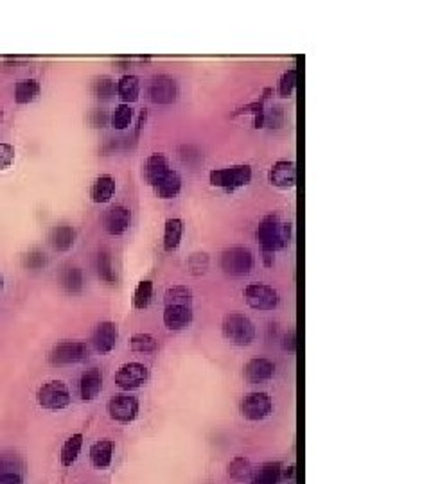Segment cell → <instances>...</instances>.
<instances>
[{"instance_id":"1","label":"cell","mask_w":431,"mask_h":484,"mask_svg":"<svg viewBox=\"0 0 431 484\" xmlns=\"http://www.w3.org/2000/svg\"><path fill=\"white\" fill-rule=\"evenodd\" d=\"M164 323L169 330L180 332L193 323V292L185 285H173L164 294Z\"/></svg>"},{"instance_id":"2","label":"cell","mask_w":431,"mask_h":484,"mask_svg":"<svg viewBox=\"0 0 431 484\" xmlns=\"http://www.w3.org/2000/svg\"><path fill=\"white\" fill-rule=\"evenodd\" d=\"M255 238L261 244L262 253H275L279 250H284L291 241V224L282 221L279 215L269 214L259 223Z\"/></svg>"},{"instance_id":"3","label":"cell","mask_w":431,"mask_h":484,"mask_svg":"<svg viewBox=\"0 0 431 484\" xmlns=\"http://www.w3.org/2000/svg\"><path fill=\"white\" fill-rule=\"evenodd\" d=\"M212 187L223 188L225 192H235L237 188L245 187L252 180V167L247 163H239V166L223 167V169H212L208 173Z\"/></svg>"},{"instance_id":"4","label":"cell","mask_w":431,"mask_h":484,"mask_svg":"<svg viewBox=\"0 0 431 484\" xmlns=\"http://www.w3.org/2000/svg\"><path fill=\"white\" fill-rule=\"evenodd\" d=\"M221 330H223L225 339L237 346H247L254 341L255 327L250 318L239 312H230L223 318L221 323Z\"/></svg>"},{"instance_id":"5","label":"cell","mask_w":431,"mask_h":484,"mask_svg":"<svg viewBox=\"0 0 431 484\" xmlns=\"http://www.w3.org/2000/svg\"><path fill=\"white\" fill-rule=\"evenodd\" d=\"M38 405L47 411H60L70 405V391L62 381H49L40 386L36 393Z\"/></svg>"},{"instance_id":"6","label":"cell","mask_w":431,"mask_h":484,"mask_svg":"<svg viewBox=\"0 0 431 484\" xmlns=\"http://www.w3.org/2000/svg\"><path fill=\"white\" fill-rule=\"evenodd\" d=\"M220 265L230 277H245L254 265V255L245 246H232L221 253Z\"/></svg>"},{"instance_id":"7","label":"cell","mask_w":431,"mask_h":484,"mask_svg":"<svg viewBox=\"0 0 431 484\" xmlns=\"http://www.w3.org/2000/svg\"><path fill=\"white\" fill-rule=\"evenodd\" d=\"M89 359V346L81 341H62L54 345L49 354L50 364L54 366H70Z\"/></svg>"},{"instance_id":"8","label":"cell","mask_w":431,"mask_h":484,"mask_svg":"<svg viewBox=\"0 0 431 484\" xmlns=\"http://www.w3.org/2000/svg\"><path fill=\"white\" fill-rule=\"evenodd\" d=\"M245 300L257 311H274L281 304V296L268 284H250L245 289Z\"/></svg>"},{"instance_id":"9","label":"cell","mask_w":431,"mask_h":484,"mask_svg":"<svg viewBox=\"0 0 431 484\" xmlns=\"http://www.w3.org/2000/svg\"><path fill=\"white\" fill-rule=\"evenodd\" d=\"M274 409V402L268 393H248L241 402V413L242 416L250 422H261V420L268 418Z\"/></svg>"},{"instance_id":"10","label":"cell","mask_w":431,"mask_h":484,"mask_svg":"<svg viewBox=\"0 0 431 484\" xmlns=\"http://www.w3.org/2000/svg\"><path fill=\"white\" fill-rule=\"evenodd\" d=\"M150 379V369L142 362H126L116 373V384L124 391L137 389L146 384Z\"/></svg>"},{"instance_id":"11","label":"cell","mask_w":431,"mask_h":484,"mask_svg":"<svg viewBox=\"0 0 431 484\" xmlns=\"http://www.w3.org/2000/svg\"><path fill=\"white\" fill-rule=\"evenodd\" d=\"M139 400L131 395H116L108 402V415L119 423H131L139 416Z\"/></svg>"},{"instance_id":"12","label":"cell","mask_w":431,"mask_h":484,"mask_svg":"<svg viewBox=\"0 0 431 484\" xmlns=\"http://www.w3.org/2000/svg\"><path fill=\"white\" fill-rule=\"evenodd\" d=\"M131 224V212L124 204H113L108 208L103 215V226L106 234L119 237V235L126 234V230Z\"/></svg>"},{"instance_id":"13","label":"cell","mask_w":431,"mask_h":484,"mask_svg":"<svg viewBox=\"0 0 431 484\" xmlns=\"http://www.w3.org/2000/svg\"><path fill=\"white\" fill-rule=\"evenodd\" d=\"M150 97L157 104H171L178 97V85L174 77L160 74L155 76L150 83Z\"/></svg>"},{"instance_id":"14","label":"cell","mask_w":431,"mask_h":484,"mask_svg":"<svg viewBox=\"0 0 431 484\" xmlns=\"http://www.w3.org/2000/svg\"><path fill=\"white\" fill-rule=\"evenodd\" d=\"M119 339V328L113 321H101L92 334V345L99 354H110Z\"/></svg>"},{"instance_id":"15","label":"cell","mask_w":431,"mask_h":484,"mask_svg":"<svg viewBox=\"0 0 431 484\" xmlns=\"http://www.w3.org/2000/svg\"><path fill=\"white\" fill-rule=\"evenodd\" d=\"M296 166L291 160H277L269 169V183L279 188L295 187Z\"/></svg>"},{"instance_id":"16","label":"cell","mask_w":431,"mask_h":484,"mask_svg":"<svg viewBox=\"0 0 431 484\" xmlns=\"http://www.w3.org/2000/svg\"><path fill=\"white\" fill-rule=\"evenodd\" d=\"M275 373V366L274 362L268 361V359H250L245 366V376L247 381L252 382V384H261V382L269 381Z\"/></svg>"},{"instance_id":"17","label":"cell","mask_w":431,"mask_h":484,"mask_svg":"<svg viewBox=\"0 0 431 484\" xmlns=\"http://www.w3.org/2000/svg\"><path fill=\"white\" fill-rule=\"evenodd\" d=\"M103 389V373L99 368L86 369L79 379V396L81 400L90 402L96 398Z\"/></svg>"},{"instance_id":"18","label":"cell","mask_w":431,"mask_h":484,"mask_svg":"<svg viewBox=\"0 0 431 484\" xmlns=\"http://www.w3.org/2000/svg\"><path fill=\"white\" fill-rule=\"evenodd\" d=\"M169 171H171V167H169V161H167L166 154L153 153L147 156L146 166H144V174H146V180L151 187H155V185H157L162 178L166 176Z\"/></svg>"},{"instance_id":"19","label":"cell","mask_w":431,"mask_h":484,"mask_svg":"<svg viewBox=\"0 0 431 484\" xmlns=\"http://www.w3.org/2000/svg\"><path fill=\"white\" fill-rule=\"evenodd\" d=\"M116 194V180L110 174H101L94 180L92 188H90V197L94 203H108Z\"/></svg>"},{"instance_id":"20","label":"cell","mask_w":431,"mask_h":484,"mask_svg":"<svg viewBox=\"0 0 431 484\" xmlns=\"http://www.w3.org/2000/svg\"><path fill=\"white\" fill-rule=\"evenodd\" d=\"M112 459H113L112 439L104 438L94 443L92 449H90V461H92V465L96 466V468H99V470L108 468V466L112 465Z\"/></svg>"},{"instance_id":"21","label":"cell","mask_w":431,"mask_h":484,"mask_svg":"<svg viewBox=\"0 0 431 484\" xmlns=\"http://www.w3.org/2000/svg\"><path fill=\"white\" fill-rule=\"evenodd\" d=\"M50 246L58 251H69L76 242V230L69 224H58L49 234Z\"/></svg>"},{"instance_id":"22","label":"cell","mask_w":431,"mask_h":484,"mask_svg":"<svg viewBox=\"0 0 431 484\" xmlns=\"http://www.w3.org/2000/svg\"><path fill=\"white\" fill-rule=\"evenodd\" d=\"M42 93V86H40L38 79H33V77H26V79H20L15 85V100L18 104H29L33 100H36Z\"/></svg>"},{"instance_id":"23","label":"cell","mask_w":431,"mask_h":484,"mask_svg":"<svg viewBox=\"0 0 431 484\" xmlns=\"http://www.w3.org/2000/svg\"><path fill=\"white\" fill-rule=\"evenodd\" d=\"M155 192L162 200H171V197L178 196L181 190V176L177 171L171 169L166 176L162 178L157 185H155Z\"/></svg>"},{"instance_id":"24","label":"cell","mask_w":431,"mask_h":484,"mask_svg":"<svg viewBox=\"0 0 431 484\" xmlns=\"http://www.w3.org/2000/svg\"><path fill=\"white\" fill-rule=\"evenodd\" d=\"M117 93L124 104H131L139 99L140 93V81L139 77L133 74H124L119 81H117Z\"/></svg>"},{"instance_id":"25","label":"cell","mask_w":431,"mask_h":484,"mask_svg":"<svg viewBox=\"0 0 431 484\" xmlns=\"http://www.w3.org/2000/svg\"><path fill=\"white\" fill-rule=\"evenodd\" d=\"M184 235V221L178 217H171L166 221V228H164V250L174 251L178 250Z\"/></svg>"},{"instance_id":"26","label":"cell","mask_w":431,"mask_h":484,"mask_svg":"<svg viewBox=\"0 0 431 484\" xmlns=\"http://www.w3.org/2000/svg\"><path fill=\"white\" fill-rule=\"evenodd\" d=\"M81 446H83V434H72L62 446V465L63 466H72L76 463L77 456L81 452Z\"/></svg>"},{"instance_id":"27","label":"cell","mask_w":431,"mask_h":484,"mask_svg":"<svg viewBox=\"0 0 431 484\" xmlns=\"http://www.w3.org/2000/svg\"><path fill=\"white\" fill-rule=\"evenodd\" d=\"M60 278H62L63 289L72 292V294L81 292V289H83V273H81V269L76 267V265H67V267H63L62 277Z\"/></svg>"},{"instance_id":"28","label":"cell","mask_w":431,"mask_h":484,"mask_svg":"<svg viewBox=\"0 0 431 484\" xmlns=\"http://www.w3.org/2000/svg\"><path fill=\"white\" fill-rule=\"evenodd\" d=\"M228 476L234 480H237V483H245V480H248L252 477V463L242 456L234 457L228 463Z\"/></svg>"},{"instance_id":"29","label":"cell","mask_w":431,"mask_h":484,"mask_svg":"<svg viewBox=\"0 0 431 484\" xmlns=\"http://www.w3.org/2000/svg\"><path fill=\"white\" fill-rule=\"evenodd\" d=\"M97 273H99L101 280L106 282V284H116L117 282V273L116 269H113L112 257L106 251H101L97 255Z\"/></svg>"},{"instance_id":"30","label":"cell","mask_w":431,"mask_h":484,"mask_svg":"<svg viewBox=\"0 0 431 484\" xmlns=\"http://www.w3.org/2000/svg\"><path fill=\"white\" fill-rule=\"evenodd\" d=\"M151 300H153V284L150 280L139 282L133 292V307L144 311V309L150 307Z\"/></svg>"},{"instance_id":"31","label":"cell","mask_w":431,"mask_h":484,"mask_svg":"<svg viewBox=\"0 0 431 484\" xmlns=\"http://www.w3.org/2000/svg\"><path fill=\"white\" fill-rule=\"evenodd\" d=\"M130 348L140 354H153L158 350V341L151 334H135L130 339Z\"/></svg>"},{"instance_id":"32","label":"cell","mask_w":431,"mask_h":484,"mask_svg":"<svg viewBox=\"0 0 431 484\" xmlns=\"http://www.w3.org/2000/svg\"><path fill=\"white\" fill-rule=\"evenodd\" d=\"M92 92L96 93V97H101V99L113 97L117 92L116 79H112L110 76L96 77V79H94V83H92Z\"/></svg>"},{"instance_id":"33","label":"cell","mask_w":431,"mask_h":484,"mask_svg":"<svg viewBox=\"0 0 431 484\" xmlns=\"http://www.w3.org/2000/svg\"><path fill=\"white\" fill-rule=\"evenodd\" d=\"M255 479L261 484H279L282 480L281 463H266V465H262Z\"/></svg>"},{"instance_id":"34","label":"cell","mask_w":431,"mask_h":484,"mask_svg":"<svg viewBox=\"0 0 431 484\" xmlns=\"http://www.w3.org/2000/svg\"><path fill=\"white\" fill-rule=\"evenodd\" d=\"M131 119H133V110H131L130 104H119L116 106L112 113V126L116 129H126L130 126Z\"/></svg>"},{"instance_id":"35","label":"cell","mask_w":431,"mask_h":484,"mask_svg":"<svg viewBox=\"0 0 431 484\" xmlns=\"http://www.w3.org/2000/svg\"><path fill=\"white\" fill-rule=\"evenodd\" d=\"M295 85H296V70L295 69L286 70V72L282 74L281 81H279V93H281L282 97H289L293 93V90H295Z\"/></svg>"},{"instance_id":"36","label":"cell","mask_w":431,"mask_h":484,"mask_svg":"<svg viewBox=\"0 0 431 484\" xmlns=\"http://www.w3.org/2000/svg\"><path fill=\"white\" fill-rule=\"evenodd\" d=\"M15 156H16V151L11 144L0 142V171L11 167L13 161H15Z\"/></svg>"},{"instance_id":"37","label":"cell","mask_w":431,"mask_h":484,"mask_svg":"<svg viewBox=\"0 0 431 484\" xmlns=\"http://www.w3.org/2000/svg\"><path fill=\"white\" fill-rule=\"evenodd\" d=\"M23 264L29 269H42L47 264V257L42 251H29L27 255H23Z\"/></svg>"},{"instance_id":"38","label":"cell","mask_w":431,"mask_h":484,"mask_svg":"<svg viewBox=\"0 0 431 484\" xmlns=\"http://www.w3.org/2000/svg\"><path fill=\"white\" fill-rule=\"evenodd\" d=\"M0 484H23V479L16 472L0 473Z\"/></svg>"},{"instance_id":"39","label":"cell","mask_w":431,"mask_h":484,"mask_svg":"<svg viewBox=\"0 0 431 484\" xmlns=\"http://www.w3.org/2000/svg\"><path fill=\"white\" fill-rule=\"evenodd\" d=\"M295 330H289V334H286L284 335V348L286 350H295V346H296V342H295Z\"/></svg>"},{"instance_id":"40","label":"cell","mask_w":431,"mask_h":484,"mask_svg":"<svg viewBox=\"0 0 431 484\" xmlns=\"http://www.w3.org/2000/svg\"><path fill=\"white\" fill-rule=\"evenodd\" d=\"M293 466H289V468H282V479H288V477L293 476Z\"/></svg>"},{"instance_id":"41","label":"cell","mask_w":431,"mask_h":484,"mask_svg":"<svg viewBox=\"0 0 431 484\" xmlns=\"http://www.w3.org/2000/svg\"><path fill=\"white\" fill-rule=\"evenodd\" d=\"M2 289H4V275L0 271V292H2Z\"/></svg>"},{"instance_id":"42","label":"cell","mask_w":431,"mask_h":484,"mask_svg":"<svg viewBox=\"0 0 431 484\" xmlns=\"http://www.w3.org/2000/svg\"><path fill=\"white\" fill-rule=\"evenodd\" d=\"M4 468H6V463H4V459L0 457V473H4Z\"/></svg>"},{"instance_id":"43","label":"cell","mask_w":431,"mask_h":484,"mask_svg":"<svg viewBox=\"0 0 431 484\" xmlns=\"http://www.w3.org/2000/svg\"><path fill=\"white\" fill-rule=\"evenodd\" d=\"M2 117H4V110L0 108V122H2Z\"/></svg>"},{"instance_id":"44","label":"cell","mask_w":431,"mask_h":484,"mask_svg":"<svg viewBox=\"0 0 431 484\" xmlns=\"http://www.w3.org/2000/svg\"><path fill=\"white\" fill-rule=\"evenodd\" d=\"M250 484H261V483H259V480L257 479H254V480H252V483Z\"/></svg>"}]
</instances>
